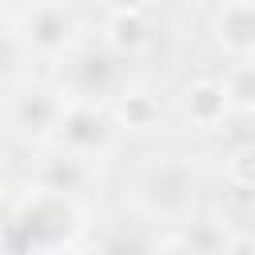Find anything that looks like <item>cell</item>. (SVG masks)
<instances>
[{
    "label": "cell",
    "instance_id": "5b68a950",
    "mask_svg": "<svg viewBox=\"0 0 255 255\" xmlns=\"http://www.w3.org/2000/svg\"><path fill=\"white\" fill-rule=\"evenodd\" d=\"M147 191L159 211H183L191 199V175L179 163H155L147 171Z\"/></svg>",
    "mask_w": 255,
    "mask_h": 255
},
{
    "label": "cell",
    "instance_id": "277c9868",
    "mask_svg": "<svg viewBox=\"0 0 255 255\" xmlns=\"http://www.w3.org/2000/svg\"><path fill=\"white\" fill-rule=\"evenodd\" d=\"M72 16L60 8V4H40L32 16H28V40L32 48L40 52H64L68 40H72Z\"/></svg>",
    "mask_w": 255,
    "mask_h": 255
},
{
    "label": "cell",
    "instance_id": "30bf717a",
    "mask_svg": "<svg viewBox=\"0 0 255 255\" xmlns=\"http://www.w3.org/2000/svg\"><path fill=\"white\" fill-rule=\"evenodd\" d=\"M84 179H88V167H84V155H60V159H48V167H44V183L40 187H48V191H60V195H72V191H80L84 187Z\"/></svg>",
    "mask_w": 255,
    "mask_h": 255
},
{
    "label": "cell",
    "instance_id": "6da1fadb",
    "mask_svg": "<svg viewBox=\"0 0 255 255\" xmlns=\"http://www.w3.org/2000/svg\"><path fill=\"white\" fill-rule=\"evenodd\" d=\"M76 231V207L68 195L40 187L16 215L8 243L12 247H60Z\"/></svg>",
    "mask_w": 255,
    "mask_h": 255
},
{
    "label": "cell",
    "instance_id": "5bb4252c",
    "mask_svg": "<svg viewBox=\"0 0 255 255\" xmlns=\"http://www.w3.org/2000/svg\"><path fill=\"white\" fill-rule=\"evenodd\" d=\"M0 191H4V159H0Z\"/></svg>",
    "mask_w": 255,
    "mask_h": 255
},
{
    "label": "cell",
    "instance_id": "7c38bea8",
    "mask_svg": "<svg viewBox=\"0 0 255 255\" xmlns=\"http://www.w3.org/2000/svg\"><path fill=\"white\" fill-rule=\"evenodd\" d=\"M227 96H235V104L239 108H247L251 104V64H239V72H235V80H231V88H223Z\"/></svg>",
    "mask_w": 255,
    "mask_h": 255
},
{
    "label": "cell",
    "instance_id": "ba28073f",
    "mask_svg": "<svg viewBox=\"0 0 255 255\" xmlns=\"http://www.w3.org/2000/svg\"><path fill=\"white\" fill-rule=\"evenodd\" d=\"M223 116H227V92H223V84L203 80V84L187 88V120H191V124L215 128Z\"/></svg>",
    "mask_w": 255,
    "mask_h": 255
},
{
    "label": "cell",
    "instance_id": "8fae6325",
    "mask_svg": "<svg viewBox=\"0 0 255 255\" xmlns=\"http://www.w3.org/2000/svg\"><path fill=\"white\" fill-rule=\"evenodd\" d=\"M155 104L143 96V92H120L116 96V116L128 124V128H147L151 120H155Z\"/></svg>",
    "mask_w": 255,
    "mask_h": 255
},
{
    "label": "cell",
    "instance_id": "52a82bcc",
    "mask_svg": "<svg viewBox=\"0 0 255 255\" xmlns=\"http://www.w3.org/2000/svg\"><path fill=\"white\" fill-rule=\"evenodd\" d=\"M215 36H219V44L231 48L235 56H247V52H251V40H255L251 0H231V4H223L219 20H215Z\"/></svg>",
    "mask_w": 255,
    "mask_h": 255
},
{
    "label": "cell",
    "instance_id": "3957f363",
    "mask_svg": "<svg viewBox=\"0 0 255 255\" xmlns=\"http://www.w3.org/2000/svg\"><path fill=\"white\" fill-rule=\"evenodd\" d=\"M120 88V60L112 52H80L72 64V92L84 104H96L104 96H116Z\"/></svg>",
    "mask_w": 255,
    "mask_h": 255
},
{
    "label": "cell",
    "instance_id": "7a4b0ae2",
    "mask_svg": "<svg viewBox=\"0 0 255 255\" xmlns=\"http://www.w3.org/2000/svg\"><path fill=\"white\" fill-rule=\"evenodd\" d=\"M56 128H60V143H64L72 155H96V151H104L108 139H112V116L100 112L96 104H84V100L72 104L68 112L60 108Z\"/></svg>",
    "mask_w": 255,
    "mask_h": 255
},
{
    "label": "cell",
    "instance_id": "9c48e42d",
    "mask_svg": "<svg viewBox=\"0 0 255 255\" xmlns=\"http://www.w3.org/2000/svg\"><path fill=\"white\" fill-rule=\"evenodd\" d=\"M147 40H151V28H147V20H143L139 12H116V16H112V24H108V44H112V52L131 56V52H139Z\"/></svg>",
    "mask_w": 255,
    "mask_h": 255
},
{
    "label": "cell",
    "instance_id": "8992f818",
    "mask_svg": "<svg viewBox=\"0 0 255 255\" xmlns=\"http://www.w3.org/2000/svg\"><path fill=\"white\" fill-rule=\"evenodd\" d=\"M60 108H64V104H60L56 96H48V92H40V88H28V92L16 96L12 120H16L20 131H28V135H44L48 128H56Z\"/></svg>",
    "mask_w": 255,
    "mask_h": 255
},
{
    "label": "cell",
    "instance_id": "4fadbf2b",
    "mask_svg": "<svg viewBox=\"0 0 255 255\" xmlns=\"http://www.w3.org/2000/svg\"><path fill=\"white\" fill-rule=\"evenodd\" d=\"M104 4H108L112 12H139L147 0H104Z\"/></svg>",
    "mask_w": 255,
    "mask_h": 255
}]
</instances>
